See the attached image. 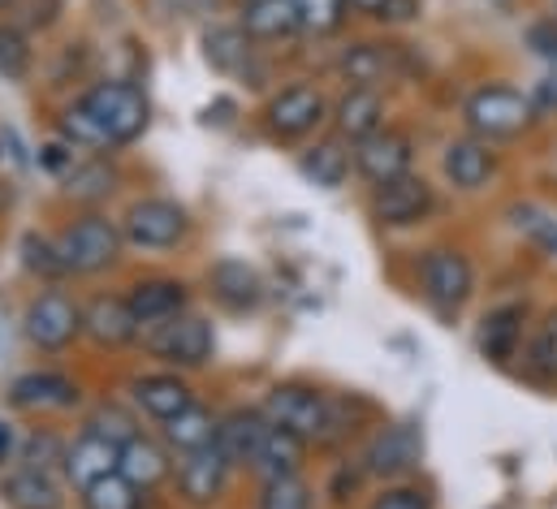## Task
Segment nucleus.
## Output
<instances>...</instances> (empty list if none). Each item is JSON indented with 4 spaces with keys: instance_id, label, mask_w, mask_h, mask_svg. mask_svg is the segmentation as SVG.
Instances as JSON below:
<instances>
[{
    "instance_id": "nucleus-1",
    "label": "nucleus",
    "mask_w": 557,
    "mask_h": 509,
    "mask_svg": "<svg viewBox=\"0 0 557 509\" xmlns=\"http://www.w3.org/2000/svg\"><path fill=\"white\" fill-rule=\"evenodd\" d=\"M462 122L484 142H506V138H519L536 126V109H532V96H523L506 83H484L467 96Z\"/></svg>"
},
{
    "instance_id": "nucleus-2",
    "label": "nucleus",
    "mask_w": 557,
    "mask_h": 509,
    "mask_svg": "<svg viewBox=\"0 0 557 509\" xmlns=\"http://www.w3.org/2000/svg\"><path fill=\"white\" fill-rule=\"evenodd\" d=\"M419 294L441 320H454L467 307V298L475 294L471 259L458 247H428L419 259Z\"/></svg>"
},
{
    "instance_id": "nucleus-3",
    "label": "nucleus",
    "mask_w": 557,
    "mask_h": 509,
    "mask_svg": "<svg viewBox=\"0 0 557 509\" xmlns=\"http://www.w3.org/2000/svg\"><path fill=\"white\" fill-rule=\"evenodd\" d=\"M143 346L169 363V368H203L212 359V324L203 315H173V320H156V324H143Z\"/></svg>"
},
{
    "instance_id": "nucleus-4",
    "label": "nucleus",
    "mask_w": 557,
    "mask_h": 509,
    "mask_svg": "<svg viewBox=\"0 0 557 509\" xmlns=\"http://www.w3.org/2000/svg\"><path fill=\"white\" fill-rule=\"evenodd\" d=\"M78 104L96 117V126L109 134L113 147L135 142L143 129H147V117H151L147 113V100H143V91L135 83H100Z\"/></svg>"
},
{
    "instance_id": "nucleus-5",
    "label": "nucleus",
    "mask_w": 557,
    "mask_h": 509,
    "mask_svg": "<svg viewBox=\"0 0 557 509\" xmlns=\"http://www.w3.org/2000/svg\"><path fill=\"white\" fill-rule=\"evenodd\" d=\"M264 419L298 436V440H315L324 436V423H329V393L320 388H307V384H277L269 397H264Z\"/></svg>"
},
{
    "instance_id": "nucleus-6",
    "label": "nucleus",
    "mask_w": 557,
    "mask_h": 509,
    "mask_svg": "<svg viewBox=\"0 0 557 509\" xmlns=\"http://www.w3.org/2000/svg\"><path fill=\"white\" fill-rule=\"evenodd\" d=\"M122 243L126 234L109 221V216H83L61 234V259L65 272H104L122 259Z\"/></svg>"
},
{
    "instance_id": "nucleus-7",
    "label": "nucleus",
    "mask_w": 557,
    "mask_h": 509,
    "mask_svg": "<svg viewBox=\"0 0 557 509\" xmlns=\"http://www.w3.org/2000/svg\"><path fill=\"white\" fill-rule=\"evenodd\" d=\"M432 208H436V190H432L428 177H419V173L394 177V182H385V186H372V199H368L372 221L385 225V229L419 225Z\"/></svg>"
},
{
    "instance_id": "nucleus-8",
    "label": "nucleus",
    "mask_w": 557,
    "mask_h": 509,
    "mask_svg": "<svg viewBox=\"0 0 557 509\" xmlns=\"http://www.w3.org/2000/svg\"><path fill=\"white\" fill-rule=\"evenodd\" d=\"M22 328H26V342L30 346H39V350H65L83 333V307L70 294L48 289V294H39L26 307Z\"/></svg>"
},
{
    "instance_id": "nucleus-9",
    "label": "nucleus",
    "mask_w": 557,
    "mask_h": 509,
    "mask_svg": "<svg viewBox=\"0 0 557 509\" xmlns=\"http://www.w3.org/2000/svg\"><path fill=\"white\" fill-rule=\"evenodd\" d=\"M416 164V142L403 129H376L363 142H355V173L372 186H385L394 177H407Z\"/></svg>"
},
{
    "instance_id": "nucleus-10",
    "label": "nucleus",
    "mask_w": 557,
    "mask_h": 509,
    "mask_svg": "<svg viewBox=\"0 0 557 509\" xmlns=\"http://www.w3.org/2000/svg\"><path fill=\"white\" fill-rule=\"evenodd\" d=\"M419 458H423V432L416 423H385L363 449V471L376 480H403L416 471Z\"/></svg>"
},
{
    "instance_id": "nucleus-11",
    "label": "nucleus",
    "mask_w": 557,
    "mask_h": 509,
    "mask_svg": "<svg viewBox=\"0 0 557 509\" xmlns=\"http://www.w3.org/2000/svg\"><path fill=\"white\" fill-rule=\"evenodd\" d=\"M186 229H190L186 212H182L177 203H169V199H139V203L126 212V221H122L126 243L147 247V251L177 247V243L186 238Z\"/></svg>"
},
{
    "instance_id": "nucleus-12",
    "label": "nucleus",
    "mask_w": 557,
    "mask_h": 509,
    "mask_svg": "<svg viewBox=\"0 0 557 509\" xmlns=\"http://www.w3.org/2000/svg\"><path fill=\"white\" fill-rule=\"evenodd\" d=\"M337 70L350 87H381L407 74V52L403 44H355L342 52Z\"/></svg>"
},
{
    "instance_id": "nucleus-13",
    "label": "nucleus",
    "mask_w": 557,
    "mask_h": 509,
    "mask_svg": "<svg viewBox=\"0 0 557 509\" xmlns=\"http://www.w3.org/2000/svg\"><path fill=\"white\" fill-rule=\"evenodd\" d=\"M441 173L449 177V186H458L467 195L471 190H484L493 182V173H497V151H493V142H484L475 134L454 138L441 151Z\"/></svg>"
},
{
    "instance_id": "nucleus-14",
    "label": "nucleus",
    "mask_w": 557,
    "mask_h": 509,
    "mask_svg": "<svg viewBox=\"0 0 557 509\" xmlns=\"http://www.w3.org/2000/svg\"><path fill=\"white\" fill-rule=\"evenodd\" d=\"M139 315L131 307V298H117V294H100L83 307V333L104 346V350H117V346H131L139 337Z\"/></svg>"
},
{
    "instance_id": "nucleus-15",
    "label": "nucleus",
    "mask_w": 557,
    "mask_h": 509,
    "mask_svg": "<svg viewBox=\"0 0 557 509\" xmlns=\"http://www.w3.org/2000/svg\"><path fill=\"white\" fill-rule=\"evenodd\" d=\"M230 458L216 449V445H208V449H195V454H186L182 458V467H177V488H182V497L190 501V506H212V501H221V493H225V484H230Z\"/></svg>"
},
{
    "instance_id": "nucleus-16",
    "label": "nucleus",
    "mask_w": 557,
    "mask_h": 509,
    "mask_svg": "<svg viewBox=\"0 0 557 509\" xmlns=\"http://www.w3.org/2000/svg\"><path fill=\"white\" fill-rule=\"evenodd\" d=\"M523 328H528V302H506V307H493L484 320H480V355L497 368H506L519 346H523Z\"/></svg>"
},
{
    "instance_id": "nucleus-17",
    "label": "nucleus",
    "mask_w": 557,
    "mask_h": 509,
    "mask_svg": "<svg viewBox=\"0 0 557 509\" xmlns=\"http://www.w3.org/2000/svg\"><path fill=\"white\" fill-rule=\"evenodd\" d=\"M324 96L315 87H285L281 96L269 100L264 117H269V129L281 134V138H298V134H311V129L324 122Z\"/></svg>"
},
{
    "instance_id": "nucleus-18",
    "label": "nucleus",
    "mask_w": 557,
    "mask_h": 509,
    "mask_svg": "<svg viewBox=\"0 0 557 509\" xmlns=\"http://www.w3.org/2000/svg\"><path fill=\"white\" fill-rule=\"evenodd\" d=\"M117 462H122V449H117L113 440H104V436H91V432H83V436L65 449V475L74 480L78 493H87L91 484L117 475Z\"/></svg>"
},
{
    "instance_id": "nucleus-19",
    "label": "nucleus",
    "mask_w": 557,
    "mask_h": 509,
    "mask_svg": "<svg viewBox=\"0 0 557 509\" xmlns=\"http://www.w3.org/2000/svg\"><path fill=\"white\" fill-rule=\"evenodd\" d=\"M333 126H337V138H346V142H363L368 134L385 129L381 87H350L333 109Z\"/></svg>"
},
{
    "instance_id": "nucleus-20",
    "label": "nucleus",
    "mask_w": 557,
    "mask_h": 509,
    "mask_svg": "<svg viewBox=\"0 0 557 509\" xmlns=\"http://www.w3.org/2000/svg\"><path fill=\"white\" fill-rule=\"evenodd\" d=\"M269 427L273 423L264 419V410H234L216 423V449L230 458V467H251Z\"/></svg>"
},
{
    "instance_id": "nucleus-21",
    "label": "nucleus",
    "mask_w": 557,
    "mask_h": 509,
    "mask_svg": "<svg viewBox=\"0 0 557 509\" xmlns=\"http://www.w3.org/2000/svg\"><path fill=\"white\" fill-rule=\"evenodd\" d=\"M9 401L17 410H70L78 406V384L61 372H26L9 384Z\"/></svg>"
},
{
    "instance_id": "nucleus-22",
    "label": "nucleus",
    "mask_w": 557,
    "mask_h": 509,
    "mask_svg": "<svg viewBox=\"0 0 557 509\" xmlns=\"http://www.w3.org/2000/svg\"><path fill=\"white\" fill-rule=\"evenodd\" d=\"M186 302H190V289H186V281H173V276H151L131 289V307H135L139 324L173 320L186 311Z\"/></svg>"
},
{
    "instance_id": "nucleus-23",
    "label": "nucleus",
    "mask_w": 557,
    "mask_h": 509,
    "mask_svg": "<svg viewBox=\"0 0 557 509\" xmlns=\"http://www.w3.org/2000/svg\"><path fill=\"white\" fill-rule=\"evenodd\" d=\"M350 169H355V151L346 147V138H320V142L307 147L302 160H298V173H302L307 182H315L320 190H337V186L350 177Z\"/></svg>"
},
{
    "instance_id": "nucleus-24",
    "label": "nucleus",
    "mask_w": 557,
    "mask_h": 509,
    "mask_svg": "<svg viewBox=\"0 0 557 509\" xmlns=\"http://www.w3.org/2000/svg\"><path fill=\"white\" fill-rule=\"evenodd\" d=\"M0 497L9 509H61V484L48 475V471H35V467H17L4 475L0 484Z\"/></svg>"
},
{
    "instance_id": "nucleus-25",
    "label": "nucleus",
    "mask_w": 557,
    "mask_h": 509,
    "mask_svg": "<svg viewBox=\"0 0 557 509\" xmlns=\"http://www.w3.org/2000/svg\"><path fill=\"white\" fill-rule=\"evenodd\" d=\"M131 393H135V406H139L143 414H151V419H160V423H169L173 414H182L186 406H195V397H190V384L182 381V376H139V381L131 384Z\"/></svg>"
},
{
    "instance_id": "nucleus-26",
    "label": "nucleus",
    "mask_w": 557,
    "mask_h": 509,
    "mask_svg": "<svg viewBox=\"0 0 557 509\" xmlns=\"http://www.w3.org/2000/svg\"><path fill=\"white\" fill-rule=\"evenodd\" d=\"M212 294H216L230 311H251V307H260V298H264V281H260V272H256L251 263H243V259H221V263L212 268Z\"/></svg>"
},
{
    "instance_id": "nucleus-27",
    "label": "nucleus",
    "mask_w": 557,
    "mask_h": 509,
    "mask_svg": "<svg viewBox=\"0 0 557 509\" xmlns=\"http://www.w3.org/2000/svg\"><path fill=\"white\" fill-rule=\"evenodd\" d=\"M243 30L256 39H285L302 30L298 22V0H247L243 9Z\"/></svg>"
},
{
    "instance_id": "nucleus-28",
    "label": "nucleus",
    "mask_w": 557,
    "mask_h": 509,
    "mask_svg": "<svg viewBox=\"0 0 557 509\" xmlns=\"http://www.w3.org/2000/svg\"><path fill=\"white\" fill-rule=\"evenodd\" d=\"M117 471H122L135 488H156L173 467H169V454H164L156 440L135 436V440L122 445V462H117Z\"/></svg>"
},
{
    "instance_id": "nucleus-29",
    "label": "nucleus",
    "mask_w": 557,
    "mask_h": 509,
    "mask_svg": "<svg viewBox=\"0 0 557 509\" xmlns=\"http://www.w3.org/2000/svg\"><path fill=\"white\" fill-rule=\"evenodd\" d=\"M302 445H307V440H298V436H289V432H281V427H269V436H264V445H260L251 471H256L260 480L298 475V467H302Z\"/></svg>"
},
{
    "instance_id": "nucleus-30",
    "label": "nucleus",
    "mask_w": 557,
    "mask_h": 509,
    "mask_svg": "<svg viewBox=\"0 0 557 509\" xmlns=\"http://www.w3.org/2000/svg\"><path fill=\"white\" fill-rule=\"evenodd\" d=\"M203 57H208L212 70L238 74V70H247V61H251V35H247L243 26H216V30L203 35Z\"/></svg>"
},
{
    "instance_id": "nucleus-31",
    "label": "nucleus",
    "mask_w": 557,
    "mask_h": 509,
    "mask_svg": "<svg viewBox=\"0 0 557 509\" xmlns=\"http://www.w3.org/2000/svg\"><path fill=\"white\" fill-rule=\"evenodd\" d=\"M523 368L532 381L557 384V307H549L541 315V324L532 328V342L523 350Z\"/></svg>"
},
{
    "instance_id": "nucleus-32",
    "label": "nucleus",
    "mask_w": 557,
    "mask_h": 509,
    "mask_svg": "<svg viewBox=\"0 0 557 509\" xmlns=\"http://www.w3.org/2000/svg\"><path fill=\"white\" fill-rule=\"evenodd\" d=\"M368 419H372V406L363 397H355V393H329V423H324L320 445H342V440L359 436Z\"/></svg>"
},
{
    "instance_id": "nucleus-33",
    "label": "nucleus",
    "mask_w": 557,
    "mask_h": 509,
    "mask_svg": "<svg viewBox=\"0 0 557 509\" xmlns=\"http://www.w3.org/2000/svg\"><path fill=\"white\" fill-rule=\"evenodd\" d=\"M164 440L182 454H195V449H208L216 445V419L203 410V406H186L182 414H173L164 423Z\"/></svg>"
},
{
    "instance_id": "nucleus-34",
    "label": "nucleus",
    "mask_w": 557,
    "mask_h": 509,
    "mask_svg": "<svg viewBox=\"0 0 557 509\" xmlns=\"http://www.w3.org/2000/svg\"><path fill=\"white\" fill-rule=\"evenodd\" d=\"M113 190H117V173H113L104 160H78V164L65 173V195L78 199V203L109 199Z\"/></svg>"
},
{
    "instance_id": "nucleus-35",
    "label": "nucleus",
    "mask_w": 557,
    "mask_h": 509,
    "mask_svg": "<svg viewBox=\"0 0 557 509\" xmlns=\"http://www.w3.org/2000/svg\"><path fill=\"white\" fill-rule=\"evenodd\" d=\"M30 39H26V30L22 26H13V22H4L0 26V78H9V83H22L26 74H30Z\"/></svg>"
},
{
    "instance_id": "nucleus-36",
    "label": "nucleus",
    "mask_w": 557,
    "mask_h": 509,
    "mask_svg": "<svg viewBox=\"0 0 557 509\" xmlns=\"http://www.w3.org/2000/svg\"><path fill=\"white\" fill-rule=\"evenodd\" d=\"M83 509H139V488L117 471L83 493Z\"/></svg>"
},
{
    "instance_id": "nucleus-37",
    "label": "nucleus",
    "mask_w": 557,
    "mask_h": 509,
    "mask_svg": "<svg viewBox=\"0 0 557 509\" xmlns=\"http://www.w3.org/2000/svg\"><path fill=\"white\" fill-rule=\"evenodd\" d=\"M87 432H91V436L113 440L117 449H122L126 440H135V436H139V432H135L131 410H122V406H113V401H104V406H96V410L87 414Z\"/></svg>"
},
{
    "instance_id": "nucleus-38",
    "label": "nucleus",
    "mask_w": 557,
    "mask_h": 509,
    "mask_svg": "<svg viewBox=\"0 0 557 509\" xmlns=\"http://www.w3.org/2000/svg\"><path fill=\"white\" fill-rule=\"evenodd\" d=\"M61 134H65V142H74L78 151H109V147H113V142H109V134L96 126V117H91L83 104L65 109V117H61Z\"/></svg>"
},
{
    "instance_id": "nucleus-39",
    "label": "nucleus",
    "mask_w": 557,
    "mask_h": 509,
    "mask_svg": "<svg viewBox=\"0 0 557 509\" xmlns=\"http://www.w3.org/2000/svg\"><path fill=\"white\" fill-rule=\"evenodd\" d=\"M510 216H515V229H519V234H528L541 251L557 254V221L549 212H541V208H532V203H515Z\"/></svg>"
},
{
    "instance_id": "nucleus-40",
    "label": "nucleus",
    "mask_w": 557,
    "mask_h": 509,
    "mask_svg": "<svg viewBox=\"0 0 557 509\" xmlns=\"http://www.w3.org/2000/svg\"><path fill=\"white\" fill-rule=\"evenodd\" d=\"M346 0H298V22L311 35H333L346 22Z\"/></svg>"
},
{
    "instance_id": "nucleus-41",
    "label": "nucleus",
    "mask_w": 557,
    "mask_h": 509,
    "mask_svg": "<svg viewBox=\"0 0 557 509\" xmlns=\"http://www.w3.org/2000/svg\"><path fill=\"white\" fill-rule=\"evenodd\" d=\"M22 263H26L35 276H44V281L65 276L61 247H57V243H48V238H39V234H26V238H22Z\"/></svg>"
},
{
    "instance_id": "nucleus-42",
    "label": "nucleus",
    "mask_w": 557,
    "mask_h": 509,
    "mask_svg": "<svg viewBox=\"0 0 557 509\" xmlns=\"http://www.w3.org/2000/svg\"><path fill=\"white\" fill-rule=\"evenodd\" d=\"M260 509H311V488L298 475H281V480H264L260 493Z\"/></svg>"
},
{
    "instance_id": "nucleus-43",
    "label": "nucleus",
    "mask_w": 557,
    "mask_h": 509,
    "mask_svg": "<svg viewBox=\"0 0 557 509\" xmlns=\"http://www.w3.org/2000/svg\"><path fill=\"white\" fill-rule=\"evenodd\" d=\"M26 467H35V471H57V467H65V445L52 436V432H44V436H30L26 440Z\"/></svg>"
},
{
    "instance_id": "nucleus-44",
    "label": "nucleus",
    "mask_w": 557,
    "mask_h": 509,
    "mask_svg": "<svg viewBox=\"0 0 557 509\" xmlns=\"http://www.w3.org/2000/svg\"><path fill=\"white\" fill-rule=\"evenodd\" d=\"M368 509H432V493L419 484H394L385 488Z\"/></svg>"
},
{
    "instance_id": "nucleus-45",
    "label": "nucleus",
    "mask_w": 557,
    "mask_h": 509,
    "mask_svg": "<svg viewBox=\"0 0 557 509\" xmlns=\"http://www.w3.org/2000/svg\"><path fill=\"white\" fill-rule=\"evenodd\" d=\"M528 44H532L541 57L557 61V17H549V22H536V26H528Z\"/></svg>"
},
{
    "instance_id": "nucleus-46",
    "label": "nucleus",
    "mask_w": 557,
    "mask_h": 509,
    "mask_svg": "<svg viewBox=\"0 0 557 509\" xmlns=\"http://www.w3.org/2000/svg\"><path fill=\"white\" fill-rule=\"evenodd\" d=\"M532 109H536V117H554L557 113V70L536 83V91H532Z\"/></svg>"
},
{
    "instance_id": "nucleus-47",
    "label": "nucleus",
    "mask_w": 557,
    "mask_h": 509,
    "mask_svg": "<svg viewBox=\"0 0 557 509\" xmlns=\"http://www.w3.org/2000/svg\"><path fill=\"white\" fill-rule=\"evenodd\" d=\"M411 17H419V0H389L381 22H411Z\"/></svg>"
},
{
    "instance_id": "nucleus-48",
    "label": "nucleus",
    "mask_w": 557,
    "mask_h": 509,
    "mask_svg": "<svg viewBox=\"0 0 557 509\" xmlns=\"http://www.w3.org/2000/svg\"><path fill=\"white\" fill-rule=\"evenodd\" d=\"M355 488H359V475H355V471H337V480H333V501H350Z\"/></svg>"
},
{
    "instance_id": "nucleus-49",
    "label": "nucleus",
    "mask_w": 557,
    "mask_h": 509,
    "mask_svg": "<svg viewBox=\"0 0 557 509\" xmlns=\"http://www.w3.org/2000/svg\"><path fill=\"white\" fill-rule=\"evenodd\" d=\"M346 9H355V13H368V17H385L389 0H346Z\"/></svg>"
},
{
    "instance_id": "nucleus-50",
    "label": "nucleus",
    "mask_w": 557,
    "mask_h": 509,
    "mask_svg": "<svg viewBox=\"0 0 557 509\" xmlns=\"http://www.w3.org/2000/svg\"><path fill=\"white\" fill-rule=\"evenodd\" d=\"M9 454H13V423L0 419V467L9 462Z\"/></svg>"
},
{
    "instance_id": "nucleus-51",
    "label": "nucleus",
    "mask_w": 557,
    "mask_h": 509,
    "mask_svg": "<svg viewBox=\"0 0 557 509\" xmlns=\"http://www.w3.org/2000/svg\"><path fill=\"white\" fill-rule=\"evenodd\" d=\"M4 4H13V0H0V9H4Z\"/></svg>"
}]
</instances>
